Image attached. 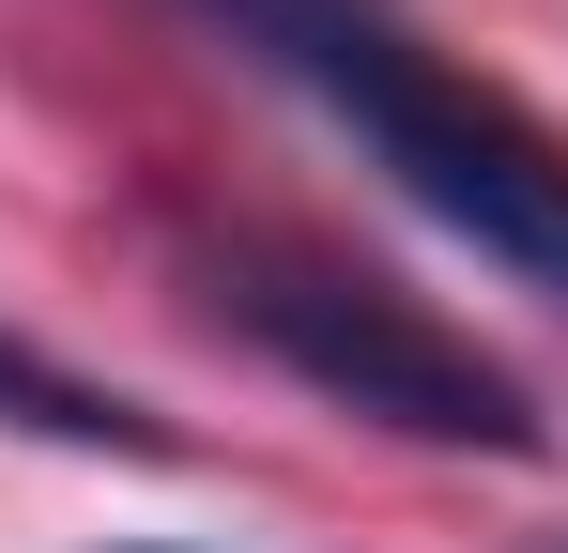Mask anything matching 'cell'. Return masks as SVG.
<instances>
[{
	"mask_svg": "<svg viewBox=\"0 0 568 553\" xmlns=\"http://www.w3.org/2000/svg\"><path fill=\"white\" fill-rule=\"evenodd\" d=\"M246 62H277L323 123H354L369 139V170L415 200V215H446L476 262H507L523 292H554L568 308V139L538 108H507L491 78L462 62H430L384 0H200Z\"/></svg>",
	"mask_w": 568,
	"mask_h": 553,
	"instance_id": "1",
	"label": "cell"
},
{
	"mask_svg": "<svg viewBox=\"0 0 568 553\" xmlns=\"http://www.w3.org/2000/svg\"><path fill=\"white\" fill-rule=\"evenodd\" d=\"M185 276L200 308L231 323V339H262V354L323 400V415H369L399 446H476V461H554V415H538V384L507 354H476L446 308H415L399 276L338 262V247H307V231H185Z\"/></svg>",
	"mask_w": 568,
	"mask_h": 553,
	"instance_id": "2",
	"label": "cell"
},
{
	"mask_svg": "<svg viewBox=\"0 0 568 553\" xmlns=\"http://www.w3.org/2000/svg\"><path fill=\"white\" fill-rule=\"evenodd\" d=\"M0 431H31V446H78V461H185V431L154 415V400H123L93 369L31 354L16 323H0Z\"/></svg>",
	"mask_w": 568,
	"mask_h": 553,
	"instance_id": "3",
	"label": "cell"
},
{
	"mask_svg": "<svg viewBox=\"0 0 568 553\" xmlns=\"http://www.w3.org/2000/svg\"><path fill=\"white\" fill-rule=\"evenodd\" d=\"M154 553H200V539H154Z\"/></svg>",
	"mask_w": 568,
	"mask_h": 553,
	"instance_id": "4",
	"label": "cell"
}]
</instances>
